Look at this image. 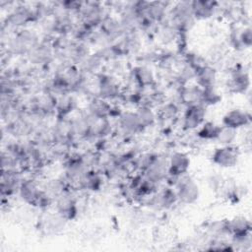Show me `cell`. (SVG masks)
Instances as JSON below:
<instances>
[{"mask_svg":"<svg viewBox=\"0 0 252 252\" xmlns=\"http://www.w3.org/2000/svg\"><path fill=\"white\" fill-rule=\"evenodd\" d=\"M176 195L177 200L181 201L183 204H193L200 196V189L198 184L190 177L182 175L179 176L176 181Z\"/></svg>","mask_w":252,"mask_h":252,"instance_id":"obj_1","label":"cell"},{"mask_svg":"<svg viewBox=\"0 0 252 252\" xmlns=\"http://www.w3.org/2000/svg\"><path fill=\"white\" fill-rule=\"evenodd\" d=\"M238 150L230 145H223L222 147L215 149L212 155L213 162L223 168L235 166L236 163L238 162Z\"/></svg>","mask_w":252,"mask_h":252,"instance_id":"obj_2","label":"cell"},{"mask_svg":"<svg viewBox=\"0 0 252 252\" xmlns=\"http://www.w3.org/2000/svg\"><path fill=\"white\" fill-rule=\"evenodd\" d=\"M20 194L26 202L38 206L44 205L48 197L47 194H43L32 180L24 181L20 185Z\"/></svg>","mask_w":252,"mask_h":252,"instance_id":"obj_3","label":"cell"},{"mask_svg":"<svg viewBox=\"0 0 252 252\" xmlns=\"http://www.w3.org/2000/svg\"><path fill=\"white\" fill-rule=\"evenodd\" d=\"M190 167V158L189 157L182 153L176 152L171 155L168 160V175L171 176H182L187 173Z\"/></svg>","mask_w":252,"mask_h":252,"instance_id":"obj_4","label":"cell"},{"mask_svg":"<svg viewBox=\"0 0 252 252\" xmlns=\"http://www.w3.org/2000/svg\"><path fill=\"white\" fill-rule=\"evenodd\" d=\"M145 172L146 177L157 183L165 178L168 174V161L162 158H152Z\"/></svg>","mask_w":252,"mask_h":252,"instance_id":"obj_5","label":"cell"},{"mask_svg":"<svg viewBox=\"0 0 252 252\" xmlns=\"http://www.w3.org/2000/svg\"><path fill=\"white\" fill-rule=\"evenodd\" d=\"M206 108L203 104H195L187 107L184 115V126L187 129H195L204 123Z\"/></svg>","mask_w":252,"mask_h":252,"instance_id":"obj_6","label":"cell"},{"mask_svg":"<svg viewBox=\"0 0 252 252\" xmlns=\"http://www.w3.org/2000/svg\"><path fill=\"white\" fill-rule=\"evenodd\" d=\"M249 123L250 115L246 111L238 108L227 111L222 117V125L236 130L241 127H245Z\"/></svg>","mask_w":252,"mask_h":252,"instance_id":"obj_7","label":"cell"},{"mask_svg":"<svg viewBox=\"0 0 252 252\" xmlns=\"http://www.w3.org/2000/svg\"><path fill=\"white\" fill-rule=\"evenodd\" d=\"M251 223L250 220L244 216H236L227 220V232L233 236L250 233Z\"/></svg>","mask_w":252,"mask_h":252,"instance_id":"obj_8","label":"cell"},{"mask_svg":"<svg viewBox=\"0 0 252 252\" xmlns=\"http://www.w3.org/2000/svg\"><path fill=\"white\" fill-rule=\"evenodd\" d=\"M216 5L217 3L212 1H204V0L192 1L191 7H192L193 17L199 20H204L212 17L214 14Z\"/></svg>","mask_w":252,"mask_h":252,"instance_id":"obj_9","label":"cell"},{"mask_svg":"<svg viewBox=\"0 0 252 252\" xmlns=\"http://www.w3.org/2000/svg\"><path fill=\"white\" fill-rule=\"evenodd\" d=\"M196 78L198 81V85L203 89L207 87L215 86L217 80V72L214 68L205 65L199 70L196 71Z\"/></svg>","mask_w":252,"mask_h":252,"instance_id":"obj_10","label":"cell"},{"mask_svg":"<svg viewBox=\"0 0 252 252\" xmlns=\"http://www.w3.org/2000/svg\"><path fill=\"white\" fill-rule=\"evenodd\" d=\"M250 86V79L248 73L242 70L234 71L230 80V88L236 93L245 92Z\"/></svg>","mask_w":252,"mask_h":252,"instance_id":"obj_11","label":"cell"},{"mask_svg":"<svg viewBox=\"0 0 252 252\" xmlns=\"http://www.w3.org/2000/svg\"><path fill=\"white\" fill-rule=\"evenodd\" d=\"M181 99L188 106L202 104V88L197 86H189L181 92Z\"/></svg>","mask_w":252,"mask_h":252,"instance_id":"obj_12","label":"cell"},{"mask_svg":"<svg viewBox=\"0 0 252 252\" xmlns=\"http://www.w3.org/2000/svg\"><path fill=\"white\" fill-rule=\"evenodd\" d=\"M121 127L130 133H135L142 129L136 112H125L120 116Z\"/></svg>","mask_w":252,"mask_h":252,"instance_id":"obj_13","label":"cell"},{"mask_svg":"<svg viewBox=\"0 0 252 252\" xmlns=\"http://www.w3.org/2000/svg\"><path fill=\"white\" fill-rule=\"evenodd\" d=\"M220 126L213 121L204 122L198 131L199 138L203 140H217Z\"/></svg>","mask_w":252,"mask_h":252,"instance_id":"obj_14","label":"cell"},{"mask_svg":"<svg viewBox=\"0 0 252 252\" xmlns=\"http://www.w3.org/2000/svg\"><path fill=\"white\" fill-rule=\"evenodd\" d=\"M221 95L215 88V86L207 87L202 89V104L203 105H214L220 101Z\"/></svg>","mask_w":252,"mask_h":252,"instance_id":"obj_15","label":"cell"},{"mask_svg":"<svg viewBox=\"0 0 252 252\" xmlns=\"http://www.w3.org/2000/svg\"><path fill=\"white\" fill-rule=\"evenodd\" d=\"M57 208L62 218H73L76 212L75 203L73 202L72 199L66 196H62L57 201Z\"/></svg>","mask_w":252,"mask_h":252,"instance_id":"obj_16","label":"cell"},{"mask_svg":"<svg viewBox=\"0 0 252 252\" xmlns=\"http://www.w3.org/2000/svg\"><path fill=\"white\" fill-rule=\"evenodd\" d=\"M90 112L94 118L103 119L110 113V106L103 100H94L90 105Z\"/></svg>","mask_w":252,"mask_h":252,"instance_id":"obj_17","label":"cell"},{"mask_svg":"<svg viewBox=\"0 0 252 252\" xmlns=\"http://www.w3.org/2000/svg\"><path fill=\"white\" fill-rule=\"evenodd\" d=\"M136 115L138 117L139 123L142 128H146L152 126L155 123L156 115L153 110L148 106H142L136 111Z\"/></svg>","mask_w":252,"mask_h":252,"instance_id":"obj_18","label":"cell"},{"mask_svg":"<svg viewBox=\"0 0 252 252\" xmlns=\"http://www.w3.org/2000/svg\"><path fill=\"white\" fill-rule=\"evenodd\" d=\"M155 200H156V204L158 205V207L168 208L176 202L177 195H176V192L172 191L171 189H164L155 198Z\"/></svg>","mask_w":252,"mask_h":252,"instance_id":"obj_19","label":"cell"},{"mask_svg":"<svg viewBox=\"0 0 252 252\" xmlns=\"http://www.w3.org/2000/svg\"><path fill=\"white\" fill-rule=\"evenodd\" d=\"M134 77L140 86L146 87L153 83L154 76L150 69L144 66H139L134 70Z\"/></svg>","mask_w":252,"mask_h":252,"instance_id":"obj_20","label":"cell"},{"mask_svg":"<svg viewBox=\"0 0 252 252\" xmlns=\"http://www.w3.org/2000/svg\"><path fill=\"white\" fill-rule=\"evenodd\" d=\"M237 136V130L227 127V126H220L218 137H217V141H219V143L222 144V145H230Z\"/></svg>","mask_w":252,"mask_h":252,"instance_id":"obj_21","label":"cell"},{"mask_svg":"<svg viewBox=\"0 0 252 252\" xmlns=\"http://www.w3.org/2000/svg\"><path fill=\"white\" fill-rule=\"evenodd\" d=\"M100 95L103 97H114L117 95L118 87L117 85L110 79H103L99 86Z\"/></svg>","mask_w":252,"mask_h":252,"instance_id":"obj_22","label":"cell"},{"mask_svg":"<svg viewBox=\"0 0 252 252\" xmlns=\"http://www.w3.org/2000/svg\"><path fill=\"white\" fill-rule=\"evenodd\" d=\"M81 184L90 190H97L100 186V178L94 172H85L80 179Z\"/></svg>","mask_w":252,"mask_h":252,"instance_id":"obj_23","label":"cell"},{"mask_svg":"<svg viewBox=\"0 0 252 252\" xmlns=\"http://www.w3.org/2000/svg\"><path fill=\"white\" fill-rule=\"evenodd\" d=\"M237 42L244 48L250 47L252 44V30L251 28H244L237 36Z\"/></svg>","mask_w":252,"mask_h":252,"instance_id":"obj_24","label":"cell"},{"mask_svg":"<svg viewBox=\"0 0 252 252\" xmlns=\"http://www.w3.org/2000/svg\"><path fill=\"white\" fill-rule=\"evenodd\" d=\"M103 24H104V31L108 34H116L117 31L120 30V26L118 25L119 23L115 22L112 19H108L104 21Z\"/></svg>","mask_w":252,"mask_h":252,"instance_id":"obj_25","label":"cell"},{"mask_svg":"<svg viewBox=\"0 0 252 252\" xmlns=\"http://www.w3.org/2000/svg\"><path fill=\"white\" fill-rule=\"evenodd\" d=\"M53 188H54V187H53ZM55 188H59V189L61 188V186H60V184H59L58 182H56V184H55ZM49 191H50V192H52L53 194H57L58 192H60V190H58V189H55V190H54V189H50Z\"/></svg>","mask_w":252,"mask_h":252,"instance_id":"obj_26","label":"cell"}]
</instances>
